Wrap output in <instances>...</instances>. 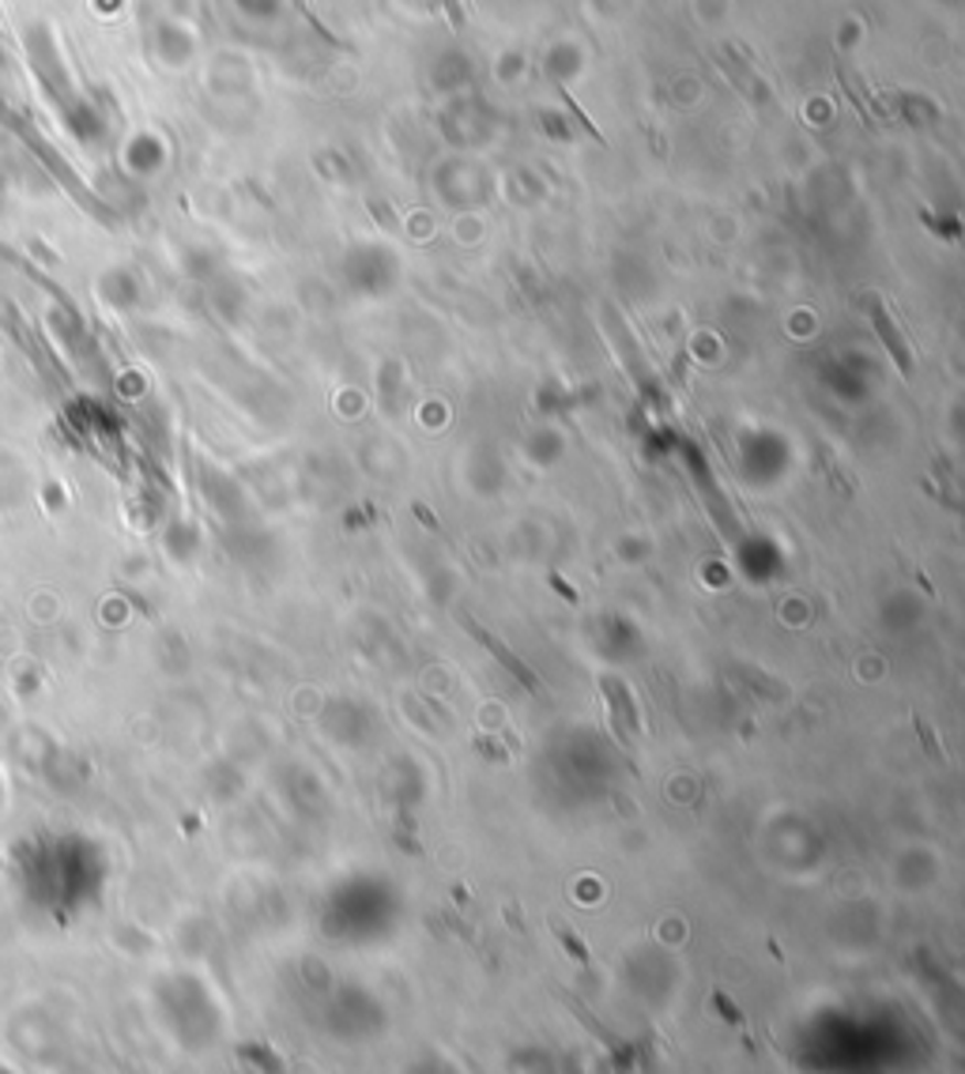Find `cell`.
<instances>
[{"instance_id":"obj_1","label":"cell","mask_w":965,"mask_h":1074,"mask_svg":"<svg viewBox=\"0 0 965 1074\" xmlns=\"http://www.w3.org/2000/svg\"><path fill=\"white\" fill-rule=\"evenodd\" d=\"M460 626H464V630H468L471 637H476V641L482 645V649L490 652V657H495L498 663H502V668L509 671V676H513L517 682H524V690H528V694H535V698L543 694V682L532 676V668H524V660L517 657V652H509L506 645L498 641L495 634H490V630H482V626H479V623H476V618H471V615H460Z\"/></svg>"},{"instance_id":"obj_2","label":"cell","mask_w":965,"mask_h":1074,"mask_svg":"<svg viewBox=\"0 0 965 1074\" xmlns=\"http://www.w3.org/2000/svg\"><path fill=\"white\" fill-rule=\"evenodd\" d=\"M871 321H876L879 336H882V340H887V348H890V354H894L898 370L905 373V378H913V351H909V343L901 340V332L894 329V321H890V317H887V309H882L879 298H876V302H871Z\"/></svg>"},{"instance_id":"obj_3","label":"cell","mask_w":965,"mask_h":1074,"mask_svg":"<svg viewBox=\"0 0 965 1074\" xmlns=\"http://www.w3.org/2000/svg\"><path fill=\"white\" fill-rule=\"evenodd\" d=\"M604 694L612 698L615 721H618V724H630L634 732H637V727H641V721H637V709H634V702H630V694H626L623 682H618V679H607V682H604Z\"/></svg>"},{"instance_id":"obj_4","label":"cell","mask_w":965,"mask_h":1074,"mask_svg":"<svg viewBox=\"0 0 965 1074\" xmlns=\"http://www.w3.org/2000/svg\"><path fill=\"white\" fill-rule=\"evenodd\" d=\"M551 932H554V939L562 943V950H566L577 965H588V961H593V958H588V946L581 943V935H577V932H570V927L562 924V921H551Z\"/></svg>"},{"instance_id":"obj_5","label":"cell","mask_w":965,"mask_h":1074,"mask_svg":"<svg viewBox=\"0 0 965 1074\" xmlns=\"http://www.w3.org/2000/svg\"><path fill=\"white\" fill-rule=\"evenodd\" d=\"M913 724H916V732H921V743H924V751L932 754L935 762H946V754H943V746H940V735H935L932 727H927V724L921 721V716H913Z\"/></svg>"},{"instance_id":"obj_6","label":"cell","mask_w":965,"mask_h":1074,"mask_svg":"<svg viewBox=\"0 0 965 1074\" xmlns=\"http://www.w3.org/2000/svg\"><path fill=\"white\" fill-rule=\"evenodd\" d=\"M548 585H551L562 599H566V604H577V599H581V596H577V588L566 585V581H562L559 573H548Z\"/></svg>"},{"instance_id":"obj_7","label":"cell","mask_w":965,"mask_h":1074,"mask_svg":"<svg viewBox=\"0 0 965 1074\" xmlns=\"http://www.w3.org/2000/svg\"><path fill=\"white\" fill-rule=\"evenodd\" d=\"M713 1003H717V1010H721V1014H724V1018H728V1022H732V1025H743L740 1010H735L732 1003H728V999L721 996V991H717V996H713Z\"/></svg>"},{"instance_id":"obj_8","label":"cell","mask_w":965,"mask_h":1074,"mask_svg":"<svg viewBox=\"0 0 965 1074\" xmlns=\"http://www.w3.org/2000/svg\"><path fill=\"white\" fill-rule=\"evenodd\" d=\"M412 513H415V521H423L426 528H438V521H434V513H431V509H426L423 502H415V506H412Z\"/></svg>"}]
</instances>
